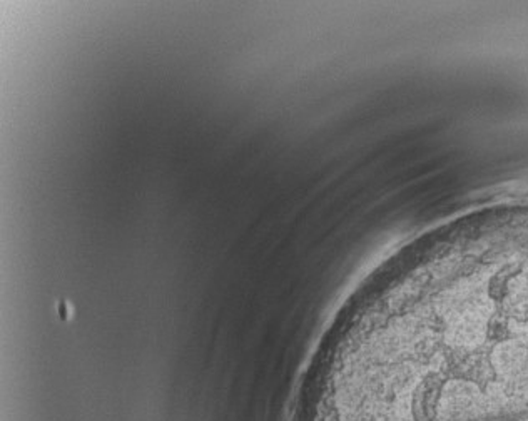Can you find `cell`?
Returning <instances> with one entry per match:
<instances>
[]
</instances>
